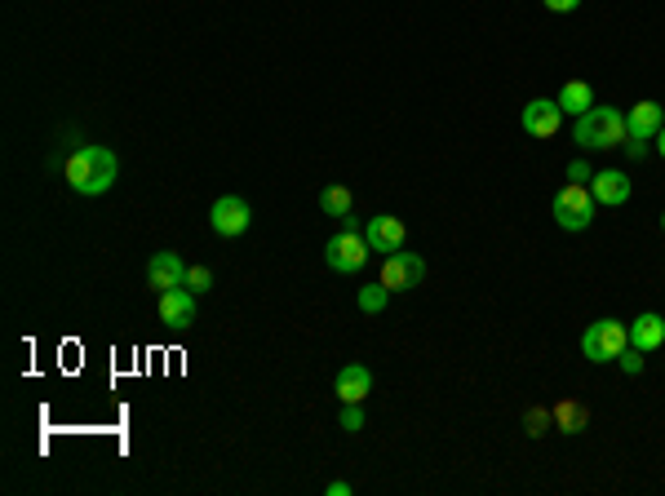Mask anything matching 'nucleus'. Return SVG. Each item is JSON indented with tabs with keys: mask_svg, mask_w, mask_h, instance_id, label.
<instances>
[{
	"mask_svg": "<svg viewBox=\"0 0 665 496\" xmlns=\"http://www.w3.org/2000/svg\"><path fill=\"white\" fill-rule=\"evenodd\" d=\"M63 178L76 195H102V191H111V182H116V155H111L107 147H98V142H89V147H80L63 164Z\"/></svg>",
	"mask_w": 665,
	"mask_h": 496,
	"instance_id": "f257e3e1",
	"label": "nucleus"
},
{
	"mask_svg": "<svg viewBox=\"0 0 665 496\" xmlns=\"http://www.w3.org/2000/svg\"><path fill=\"white\" fill-rule=\"evenodd\" d=\"M572 138H577V147H586V151H612V147H626L630 129H626V116H621L617 107H599L595 102L586 116H577Z\"/></svg>",
	"mask_w": 665,
	"mask_h": 496,
	"instance_id": "f03ea898",
	"label": "nucleus"
},
{
	"mask_svg": "<svg viewBox=\"0 0 665 496\" xmlns=\"http://www.w3.org/2000/svg\"><path fill=\"white\" fill-rule=\"evenodd\" d=\"M368 240H364V231L355 226V213L346 217V231H337L329 244H324V262L333 266L337 275H360L364 271V262H368Z\"/></svg>",
	"mask_w": 665,
	"mask_h": 496,
	"instance_id": "7ed1b4c3",
	"label": "nucleus"
},
{
	"mask_svg": "<svg viewBox=\"0 0 665 496\" xmlns=\"http://www.w3.org/2000/svg\"><path fill=\"white\" fill-rule=\"evenodd\" d=\"M630 346V328L621 319H595V324L581 333V355L590 364H617L621 350Z\"/></svg>",
	"mask_w": 665,
	"mask_h": 496,
	"instance_id": "20e7f679",
	"label": "nucleus"
},
{
	"mask_svg": "<svg viewBox=\"0 0 665 496\" xmlns=\"http://www.w3.org/2000/svg\"><path fill=\"white\" fill-rule=\"evenodd\" d=\"M555 222L564 226V231H586L590 222H595V195H590L586 182H568L555 191Z\"/></svg>",
	"mask_w": 665,
	"mask_h": 496,
	"instance_id": "39448f33",
	"label": "nucleus"
},
{
	"mask_svg": "<svg viewBox=\"0 0 665 496\" xmlns=\"http://www.w3.org/2000/svg\"><path fill=\"white\" fill-rule=\"evenodd\" d=\"M422 279H426V262L417 253H408V248L382 257V284L391 288V293H413Z\"/></svg>",
	"mask_w": 665,
	"mask_h": 496,
	"instance_id": "423d86ee",
	"label": "nucleus"
},
{
	"mask_svg": "<svg viewBox=\"0 0 665 496\" xmlns=\"http://www.w3.org/2000/svg\"><path fill=\"white\" fill-rule=\"evenodd\" d=\"M249 222H253V209H249V200H240V195H222V200L209 209V226L222 235V240H240V235L249 231Z\"/></svg>",
	"mask_w": 665,
	"mask_h": 496,
	"instance_id": "0eeeda50",
	"label": "nucleus"
},
{
	"mask_svg": "<svg viewBox=\"0 0 665 496\" xmlns=\"http://www.w3.org/2000/svg\"><path fill=\"white\" fill-rule=\"evenodd\" d=\"M404 222H399L395 213H373L368 217V226H364V240H368V248H373V253H399V248H404Z\"/></svg>",
	"mask_w": 665,
	"mask_h": 496,
	"instance_id": "6e6552de",
	"label": "nucleus"
},
{
	"mask_svg": "<svg viewBox=\"0 0 665 496\" xmlns=\"http://www.w3.org/2000/svg\"><path fill=\"white\" fill-rule=\"evenodd\" d=\"M559 124H564L559 98H532L524 107V133H532V138H555Z\"/></svg>",
	"mask_w": 665,
	"mask_h": 496,
	"instance_id": "1a4fd4ad",
	"label": "nucleus"
},
{
	"mask_svg": "<svg viewBox=\"0 0 665 496\" xmlns=\"http://www.w3.org/2000/svg\"><path fill=\"white\" fill-rule=\"evenodd\" d=\"M156 315H160V324H169V328H191L196 324V293H191V288H169V293H160Z\"/></svg>",
	"mask_w": 665,
	"mask_h": 496,
	"instance_id": "9d476101",
	"label": "nucleus"
},
{
	"mask_svg": "<svg viewBox=\"0 0 665 496\" xmlns=\"http://www.w3.org/2000/svg\"><path fill=\"white\" fill-rule=\"evenodd\" d=\"M182 279H187V262H182L173 248H165V253H156L147 262V284L156 288V293H169V288H182Z\"/></svg>",
	"mask_w": 665,
	"mask_h": 496,
	"instance_id": "9b49d317",
	"label": "nucleus"
},
{
	"mask_svg": "<svg viewBox=\"0 0 665 496\" xmlns=\"http://www.w3.org/2000/svg\"><path fill=\"white\" fill-rule=\"evenodd\" d=\"M590 195H595V204H608V209H621V204L630 200V173L621 169H603L590 178Z\"/></svg>",
	"mask_w": 665,
	"mask_h": 496,
	"instance_id": "f8f14e48",
	"label": "nucleus"
},
{
	"mask_svg": "<svg viewBox=\"0 0 665 496\" xmlns=\"http://www.w3.org/2000/svg\"><path fill=\"white\" fill-rule=\"evenodd\" d=\"M630 346L643 350V355L661 350L665 346V315H657V310H643L639 319H630Z\"/></svg>",
	"mask_w": 665,
	"mask_h": 496,
	"instance_id": "ddd939ff",
	"label": "nucleus"
},
{
	"mask_svg": "<svg viewBox=\"0 0 665 496\" xmlns=\"http://www.w3.org/2000/svg\"><path fill=\"white\" fill-rule=\"evenodd\" d=\"M661 124H665V111H661V102H652V98L634 102V107H630V116H626L630 138H639V142H652V138H657V133H661Z\"/></svg>",
	"mask_w": 665,
	"mask_h": 496,
	"instance_id": "4468645a",
	"label": "nucleus"
},
{
	"mask_svg": "<svg viewBox=\"0 0 665 496\" xmlns=\"http://www.w3.org/2000/svg\"><path fill=\"white\" fill-rule=\"evenodd\" d=\"M333 390H337V399H342V403H364L368 390H373V372H368L364 364H346L342 372H337Z\"/></svg>",
	"mask_w": 665,
	"mask_h": 496,
	"instance_id": "2eb2a0df",
	"label": "nucleus"
},
{
	"mask_svg": "<svg viewBox=\"0 0 665 496\" xmlns=\"http://www.w3.org/2000/svg\"><path fill=\"white\" fill-rule=\"evenodd\" d=\"M559 107H564V116H586V111L595 107V89H590L586 80H568V85L559 89Z\"/></svg>",
	"mask_w": 665,
	"mask_h": 496,
	"instance_id": "dca6fc26",
	"label": "nucleus"
},
{
	"mask_svg": "<svg viewBox=\"0 0 665 496\" xmlns=\"http://www.w3.org/2000/svg\"><path fill=\"white\" fill-rule=\"evenodd\" d=\"M550 417H555V426L564 434H581V430H586V421H590V408H586V403H577V399H564Z\"/></svg>",
	"mask_w": 665,
	"mask_h": 496,
	"instance_id": "f3484780",
	"label": "nucleus"
},
{
	"mask_svg": "<svg viewBox=\"0 0 665 496\" xmlns=\"http://www.w3.org/2000/svg\"><path fill=\"white\" fill-rule=\"evenodd\" d=\"M351 204H355V195L346 191V186H324V191H320V213L324 217L346 222V217H351Z\"/></svg>",
	"mask_w": 665,
	"mask_h": 496,
	"instance_id": "a211bd4d",
	"label": "nucleus"
},
{
	"mask_svg": "<svg viewBox=\"0 0 665 496\" xmlns=\"http://www.w3.org/2000/svg\"><path fill=\"white\" fill-rule=\"evenodd\" d=\"M355 302H360V310H364V315H382V310H386V302H391V288H386L382 279H377V284H364Z\"/></svg>",
	"mask_w": 665,
	"mask_h": 496,
	"instance_id": "6ab92c4d",
	"label": "nucleus"
},
{
	"mask_svg": "<svg viewBox=\"0 0 665 496\" xmlns=\"http://www.w3.org/2000/svg\"><path fill=\"white\" fill-rule=\"evenodd\" d=\"M182 288H191V293H209L213 288V271L209 266H187V279H182Z\"/></svg>",
	"mask_w": 665,
	"mask_h": 496,
	"instance_id": "aec40b11",
	"label": "nucleus"
},
{
	"mask_svg": "<svg viewBox=\"0 0 665 496\" xmlns=\"http://www.w3.org/2000/svg\"><path fill=\"white\" fill-rule=\"evenodd\" d=\"M337 426H342L346 434L364 430V408H360V403H342V412H337Z\"/></svg>",
	"mask_w": 665,
	"mask_h": 496,
	"instance_id": "412c9836",
	"label": "nucleus"
},
{
	"mask_svg": "<svg viewBox=\"0 0 665 496\" xmlns=\"http://www.w3.org/2000/svg\"><path fill=\"white\" fill-rule=\"evenodd\" d=\"M617 364H621V372H626V377H639V372H643V350L626 346V350H621V359H617Z\"/></svg>",
	"mask_w": 665,
	"mask_h": 496,
	"instance_id": "4be33fe9",
	"label": "nucleus"
},
{
	"mask_svg": "<svg viewBox=\"0 0 665 496\" xmlns=\"http://www.w3.org/2000/svg\"><path fill=\"white\" fill-rule=\"evenodd\" d=\"M590 178H595V173H590L586 160H572L568 164V182H590Z\"/></svg>",
	"mask_w": 665,
	"mask_h": 496,
	"instance_id": "5701e85b",
	"label": "nucleus"
},
{
	"mask_svg": "<svg viewBox=\"0 0 665 496\" xmlns=\"http://www.w3.org/2000/svg\"><path fill=\"white\" fill-rule=\"evenodd\" d=\"M541 5H546L550 14H572V9H577L581 0H541Z\"/></svg>",
	"mask_w": 665,
	"mask_h": 496,
	"instance_id": "b1692460",
	"label": "nucleus"
},
{
	"mask_svg": "<svg viewBox=\"0 0 665 496\" xmlns=\"http://www.w3.org/2000/svg\"><path fill=\"white\" fill-rule=\"evenodd\" d=\"M528 430H532V434L546 430V412H541V408H537V412H528Z\"/></svg>",
	"mask_w": 665,
	"mask_h": 496,
	"instance_id": "393cba45",
	"label": "nucleus"
},
{
	"mask_svg": "<svg viewBox=\"0 0 665 496\" xmlns=\"http://www.w3.org/2000/svg\"><path fill=\"white\" fill-rule=\"evenodd\" d=\"M329 496H351V483H342V479H333V483H329Z\"/></svg>",
	"mask_w": 665,
	"mask_h": 496,
	"instance_id": "a878e982",
	"label": "nucleus"
},
{
	"mask_svg": "<svg viewBox=\"0 0 665 496\" xmlns=\"http://www.w3.org/2000/svg\"><path fill=\"white\" fill-rule=\"evenodd\" d=\"M657 151H661V160H665V124H661V133H657Z\"/></svg>",
	"mask_w": 665,
	"mask_h": 496,
	"instance_id": "bb28decb",
	"label": "nucleus"
},
{
	"mask_svg": "<svg viewBox=\"0 0 665 496\" xmlns=\"http://www.w3.org/2000/svg\"><path fill=\"white\" fill-rule=\"evenodd\" d=\"M661 231H665V213H661Z\"/></svg>",
	"mask_w": 665,
	"mask_h": 496,
	"instance_id": "cd10ccee",
	"label": "nucleus"
}]
</instances>
